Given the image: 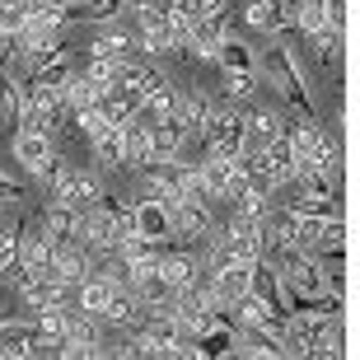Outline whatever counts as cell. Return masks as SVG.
<instances>
[{"label":"cell","instance_id":"1","mask_svg":"<svg viewBox=\"0 0 360 360\" xmlns=\"http://www.w3.org/2000/svg\"><path fill=\"white\" fill-rule=\"evenodd\" d=\"M257 70H262L271 89L295 108V117H314V98H309L304 70H300V56H295L290 47H271V52L257 61Z\"/></svg>","mask_w":360,"mask_h":360},{"label":"cell","instance_id":"2","mask_svg":"<svg viewBox=\"0 0 360 360\" xmlns=\"http://www.w3.org/2000/svg\"><path fill=\"white\" fill-rule=\"evenodd\" d=\"M14 160H19V169L24 174H33L42 183V178L56 169V146L47 131H28V127H14Z\"/></svg>","mask_w":360,"mask_h":360},{"label":"cell","instance_id":"3","mask_svg":"<svg viewBox=\"0 0 360 360\" xmlns=\"http://www.w3.org/2000/svg\"><path fill=\"white\" fill-rule=\"evenodd\" d=\"M187 141H192V131H187L183 117H160L150 127V160H178Z\"/></svg>","mask_w":360,"mask_h":360},{"label":"cell","instance_id":"4","mask_svg":"<svg viewBox=\"0 0 360 360\" xmlns=\"http://www.w3.org/2000/svg\"><path fill=\"white\" fill-rule=\"evenodd\" d=\"M131 225H136V234H146V239L178 243V239H174V220H169V211H164V206H160L155 197L131 201Z\"/></svg>","mask_w":360,"mask_h":360},{"label":"cell","instance_id":"5","mask_svg":"<svg viewBox=\"0 0 360 360\" xmlns=\"http://www.w3.org/2000/svg\"><path fill=\"white\" fill-rule=\"evenodd\" d=\"M131 0H70L61 5V24H112Z\"/></svg>","mask_w":360,"mask_h":360},{"label":"cell","instance_id":"6","mask_svg":"<svg viewBox=\"0 0 360 360\" xmlns=\"http://www.w3.org/2000/svg\"><path fill=\"white\" fill-rule=\"evenodd\" d=\"M33 342H38V323L0 319V360H24V356H33Z\"/></svg>","mask_w":360,"mask_h":360},{"label":"cell","instance_id":"7","mask_svg":"<svg viewBox=\"0 0 360 360\" xmlns=\"http://www.w3.org/2000/svg\"><path fill=\"white\" fill-rule=\"evenodd\" d=\"M98 192H103V183H98V174H84V169H75L70 174V183L56 192L52 201H66L70 211H89L94 201H98Z\"/></svg>","mask_w":360,"mask_h":360},{"label":"cell","instance_id":"8","mask_svg":"<svg viewBox=\"0 0 360 360\" xmlns=\"http://www.w3.org/2000/svg\"><path fill=\"white\" fill-rule=\"evenodd\" d=\"M38 225L47 229L56 243H61V239H75V234H80V211H70L66 201H47V206L38 211Z\"/></svg>","mask_w":360,"mask_h":360},{"label":"cell","instance_id":"9","mask_svg":"<svg viewBox=\"0 0 360 360\" xmlns=\"http://www.w3.org/2000/svg\"><path fill=\"white\" fill-rule=\"evenodd\" d=\"M122 164H127L131 174H141V169L150 164V127L122 122Z\"/></svg>","mask_w":360,"mask_h":360},{"label":"cell","instance_id":"10","mask_svg":"<svg viewBox=\"0 0 360 360\" xmlns=\"http://www.w3.org/2000/svg\"><path fill=\"white\" fill-rule=\"evenodd\" d=\"M248 281H253V262H225L215 271V300L234 304L239 295H248Z\"/></svg>","mask_w":360,"mask_h":360},{"label":"cell","instance_id":"11","mask_svg":"<svg viewBox=\"0 0 360 360\" xmlns=\"http://www.w3.org/2000/svg\"><path fill=\"white\" fill-rule=\"evenodd\" d=\"M243 24L257 28V33H290V24H285V14H281L276 0H248V10H243Z\"/></svg>","mask_w":360,"mask_h":360},{"label":"cell","instance_id":"12","mask_svg":"<svg viewBox=\"0 0 360 360\" xmlns=\"http://www.w3.org/2000/svg\"><path fill=\"white\" fill-rule=\"evenodd\" d=\"M215 66H220V70H257V52L243 38L225 33V42L215 47Z\"/></svg>","mask_w":360,"mask_h":360},{"label":"cell","instance_id":"13","mask_svg":"<svg viewBox=\"0 0 360 360\" xmlns=\"http://www.w3.org/2000/svg\"><path fill=\"white\" fill-rule=\"evenodd\" d=\"M89 150L103 174H127V164H122V127H108L98 141H89Z\"/></svg>","mask_w":360,"mask_h":360},{"label":"cell","instance_id":"14","mask_svg":"<svg viewBox=\"0 0 360 360\" xmlns=\"http://www.w3.org/2000/svg\"><path fill=\"white\" fill-rule=\"evenodd\" d=\"M131 47H136V38L122 28V19H112V28H108V33H98V38L84 47V56H127Z\"/></svg>","mask_w":360,"mask_h":360},{"label":"cell","instance_id":"15","mask_svg":"<svg viewBox=\"0 0 360 360\" xmlns=\"http://www.w3.org/2000/svg\"><path fill=\"white\" fill-rule=\"evenodd\" d=\"M220 84H225L229 103H253L257 98V70H220Z\"/></svg>","mask_w":360,"mask_h":360},{"label":"cell","instance_id":"16","mask_svg":"<svg viewBox=\"0 0 360 360\" xmlns=\"http://www.w3.org/2000/svg\"><path fill=\"white\" fill-rule=\"evenodd\" d=\"M285 206H290L295 215H309V220H333V215H342L337 197H309V192H295Z\"/></svg>","mask_w":360,"mask_h":360},{"label":"cell","instance_id":"17","mask_svg":"<svg viewBox=\"0 0 360 360\" xmlns=\"http://www.w3.org/2000/svg\"><path fill=\"white\" fill-rule=\"evenodd\" d=\"M42 0H0V38H14Z\"/></svg>","mask_w":360,"mask_h":360},{"label":"cell","instance_id":"18","mask_svg":"<svg viewBox=\"0 0 360 360\" xmlns=\"http://www.w3.org/2000/svg\"><path fill=\"white\" fill-rule=\"evenodd\" d=\"M309 47H314V61L319 66H337V52H342V33H333V28L323 24L309 33Z\"/></svg>","mask_w":360,"mask_h":360},{"label":"cell","instance_id":"19","mask_svg":"<svg viewBox=\"0 0 360 360\" xmlns=\"http://www.w3.org/2000/svg\"><path fill=\"white\" fill-rule=\"evenodd\" d=\"M28 197V183H14L10 174H0V201L5 206H14V201H24Z\"/></svg>","mask_w":360,"mask_h":360},{"label":"cell","instance_id":"20","mask_svg":"<svg viewBox=\"0 0 360 360\" xmlns=\"http://www.w3.org/2000/svg\"><path fill=\"white\" fill-rule=\"evenodd\" d=\"M215 10H225V0H192V14H197V19H206V14H215Z\"/></svg>","mask_w":360,"mask_h":360},{"label":"cell","instance_id":"21","mask_svg":"<svg viewBox=\"0 0 360 360\" xmlns=\"http://www.w3.org/2000/svg\"><path fill=\"white\" fill-rule=\"evenodd\" d=\"M42 5H70V0H42Z\"/></svg>","mask_w":360,"mask_h":360},{"label":"cell","instance_id":"22","mask_svg":"<svg viewBox=\"0 0 360 360\" xmlns=\"http://www.w3.org/2000/svg\"><path fill=\"white\" fill-rule=\"evenodd\" d=\"M0 220H5V201H0Z\"/></svg>","mask_w":360,"mask_h":360},{"label":"cell","instance_id":"23","mask_svg":"<svg viewBox=\"0 0 360 360\" xmlns=\"http://www.w3.org/2000/svg\"><path fill=\"white\" fill-rule=\"evenodd\" d=\"M0 319H5V309H0Z\"/></svg>","mask_w":360,"mask_h":360}]
</instances>
